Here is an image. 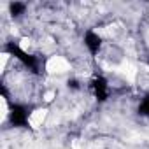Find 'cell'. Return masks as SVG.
<instances>
[{
	"mask_svg": "<svg viewBox=\"0 0 149 149\" xmlns=\"http://www.w3.org/2000/svg\"><path fill=\"white\" fill-rule=\"evenodd\" d=\"M68 86H72V88H77V83H76V81H70V83H68Z\"/></svg>",
	"mask_w": 149,
	"mask_h": 149,
	"instance_id": "7",
	"label": "cell"
},
{
	"mask_svg": "<svg viewBox=\"0 0 149 149\" xmlns=\"http://www.w3.org/2000/svg\"><path fill=\"white\" fill-rule=\"evenodd\" d=\"M13 56H16L18 60H21L30 70H33V72H39V63H37V60H35V56H32V54H26L25 51H21L18 46H14V44H9L7 47H6Z\"/></svg>",
	"mask_w": 149,
	"mask_h": 149,
	"instance_id": "1",
	"label": "cell"
},
{
	"mask_svg": "<svg viewBox=\"0 0 149 149\" xmlns=\"http://www.w3.org/2000/svg\"><path fill=\"white\" fill-rule=\"evenodd\" d=\"M93 90H95V95L98 100H105L107 98V83L104 77H97L93 81Z\"/></svg>",
	"mask_w": 149,
	"mask_h": 149,
	"instance_id": "3",
	"label": "cell"
},
{
	"mask_svg": "<svg viewBox=\"0 0 149 149\" xmlns=\"http://www.w3.org/2000/svg\"><path fill=\"white\" fill-rule=\"evenodd\" d=\"M84 42H86L88 49H90L93 54H97V53H98V49H100V37H98L97 33L88 32V33H86V37H84Z\"/></svg>",
	"mask_w": 149,
	"mask_h": 149,
	"instance_id": "4",
	"label": "cell"
},
{
	"mask_svg": "<svg viewBox=\"0 0 149 149\" xmlns=\"http://www.w3.org/2000/svg\"><path fill=\"white\" fill-rule=\"evenodd\" d=\"M11 121H13L14 125H18V126H25L26 121H28V112H26V109L21 107V105H14L13 111H11Z\"/></svg>",
	"mask_w": 149,
	"mask_h": 149,
	"instance_id": "2",
	"label": "cell"
},
{
	"mask_svg": "<svg viewBox=\"0 0 149 149\" xmlns=\"http://www.w3.org/2000/svg\"><path fill=\"white\" fill-rule=\"evenodd\" d=\"M23 11H25V4H21V2H14V4H11V13H13L14 16H19Z\"/></svg>",
	"mask_w": 149,
	"mask_h": 149,
	"instance_id": "5",
	"label": "cell"
},
{
	"mask_svg": "<svg viewBox=\"0 0 149 149\" xmlns=\"http://www.w3.org/2000/svg\"><path fill=\"white\" fill-rule=\"evenodd\" d=\"M139 111H140V114H146V116H149V98H146V100L140 104Z\"/></svg>",
	"mask_w": 149,
	"mask_h": 149,
	"instance_id": "6",
	"label": "cell"
}]
</instances>
